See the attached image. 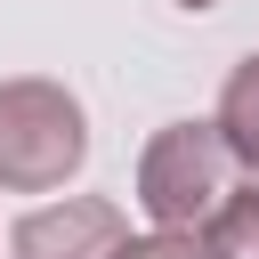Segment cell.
Here are the masks:
<instances>
[{
    "instance_id": "6da1fadb",
    "label": "cell",
    "mask_w": 259,
    "mask_h": 259,
    "mask_svg": "<svg viewBox=\"0 0 259 259\" xmlns=\"http://www.w3.org/2000/svg\"><path fill=\"white\" fill-rule=\"evenodd\" d=\"M89 162V113L65 81H0V194H49Z\"/></svg>"
},
{
    "instance_id": "7a4b0ae2",
    "label": "cell",
    "mask_w": 259,
    "mask_h": 259,
    "mask_svg": "<svg viewBox=\"0 0 259 259\" xmlns=\"http://www.w3.org/2000/svg\"><path fill=\"white\" fill-rule=\"evenodd\" d=\"M227 170H235V154H227L219 121H170L138 154V210L170 235H194L227 202Z\"/></svg>"
},
{
    "instance_id": "3957f363",
    "label": "cell",
    "mask_w": 259,
    "mask_h": 259,
    "mask_svg": "<svg viewBox=\"0 0 259 259\" xmlns=\"http://www.w3.org/2000/svg\"><path fill=\"white\" fill-rule=\"evenodd\" d=\"M130 235L121 202L105 194H65V202H40L8 227V259H113Z\"/></svg>"
},
{
    "instance_id": "277c9868",
    "label": "cell",
    "mask_w": 259,
    "mask_h": 259,
    "mask_svg": "<svg viewBox=\"0 0 259 259\" xmlns=\"http://www.w3.org/2000/svg\"><path fill=\"white\" fill-rule=\"evenodd\" d=\"M219 138H227V154L243 162V170H259V49L227 73V89H219Z\"/></svg>"
},
{
    "instance_id": "5b68a950",
    "label": "cell",
    "mask_w": 259,
    "mask_h": 259,
    "mask_svg": "<svg viewBox=\"0 0 259 259\" xmlns=\"http://www.w3.org/2000/svg\"><path fill=\"white\" fill-rule=\"evenodd\" d=\"M202 259H259V186H227V202L194 227Z\"/></svg>"
},
{
    "instance_id": "8992f818",
    "label": "cell",
    "mask_w": 259,
    "mask_h": 259,
    "mask_svg": "<svg viewBox=\"0 0 259 259\" xmlns=\"http://www.w3.org/2000/svg\"><path fill=\"white\" fill-rule=\"evenodd\" d=\"M113 259H202V243H194V235L154 227V235H121V251H113Z\"/></svg>"
},
{
    "instance_id": "52a82bcc",
    "label": "cell",
    "mask_w": 259,
    "mask_h": 259,
    "mask_svg": "<svg viewBox=\"0 0 259 259\" xmlns=\"http://www.w3.org/2000/svg\"><path fill=\"white\" fill-rule=\"evenodd\" d=\"M178 8H210V0H178Z\"/></svg>"
}]
</instances>
